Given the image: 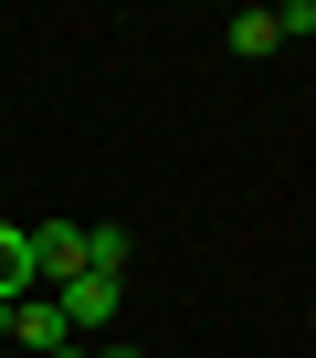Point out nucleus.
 Masks as SVG:
<instances>
[{
    "label": "nucleus",
    "instance_id": "nucleus-7",
    "mask_svg": "<svg viewBox=\"0 0 316 358\" xmlns=\"http://www.w3.org/2000/svg\"><path fill=\"white\" fill-rule=\"evenodd\" d=\"M95 358H148V348H95Z\"/></svg>",
    "mask_w": 316,
    "mask_h": 358
},
{
    "label": "nucleus",
    "instance_id": "nucleus-6",
    "mask_svg": "<svg viewBox=\"0 0 316 358\" xmlns=\"http://www.w3.org/2000/svg\"><path fill=\"white\" fill-rule=\"evenodd\" d=\"M85 274H127V232L116 222H85Z\"/></svg>",
    "mask_w": 316,
    "mask_h": 358
},
{
    "label": "nucleus",
    "instance_id": "nucleus-5",
    "mask_svg": "<svg viewBox=\"0 0 316 358\" xmlns=\"http://www.w3.org/2000/svg\"><path fill=\"white\" fill-rule=\"evenodd\" d=\"M222 43H232V53L253 64V53H274L285 32H274V11H232V22H222Z\"/></svg>",
    "mask_w": 316,
    "mask_h": 358
},
{
    "label": "nucleus",
    "instance_id": "nucleus-9",
    "mask_svg": "<svg viewBox=\"0 0 316 358\" xmlns=\"http://www.w3.org/2000/svg\"><path fill=\"white\" fill-rule=\"evenodd\" d=\"M0 358H11V348H0Z\"/></svg>",
    "mask_w": 316,
    "mask_h": 358
},
{
    "label": "nucleus",
    "instance_id": "nucleus-3",
    "mask_svg": "<svg viewBox=\"0 0 316 358\" xmlns=\"http://www.w3.org/2000/svg\"><path fill=\"white\" fill-rule=\"evenodd\" d=\"M53 348H74L64 316H53V295H22L11 306V358H53Z\"/></svg>",
    "mask_w": 316,
    "mask_h": 358
},
{
    "label": "nucleus",
    "instance_id": "nucleus-1",
    "mask_svg": "<svg viewBox=\"0 0 316 358\" xmlns=\"http://www.w3.org/2000/svg\"><path fill=\"white\" fill-rule=\"evenodd\" d=\"M116 295H127L116 274H74V285H53V316H64V337L85 348V337H95V327L116 316Z\"/></svg>",
    "mask_w": 316,
    "mask_h": 358
},
{
    "label": "nucleus",
    "instance_id": "nucleus-4",
    "mask_svg": "<svg viewBox=\"0 0 316 358\" xmlns=\"http://www.w3.org/2000/svg\"><path fill=\"white\" fill-rule=\"evenodd\" d=\"M32 285H43V274H32V232H22V222H0V306H22Z\"/></svg>",
    "mask_w": 316,
    "mask_h": 358
},
{
    "label": "nucleus",
    "instance_id": "nucleus-8",
    "mask_svg": "<svg viewBox=\"0 0 316 358\" xmlns=\"http://www.w3.org/2000/svg\"><path fill=\"white\" fill-rule=\"evenodd\" d=\"M53 358H95V348H53Z\"/></svg>",
    "mask_w": 316,
    "mask_h": 358
},
{
    "label": "nucleus",
    "instance_id": "nucleus-2",
    "mask_svg": "<svg viewBox=\"0 0 316 358\" xmlns=\"http://www.w3.org/2000/svg\"><path fill=\"white\" fill-rule=\"evenodd\" d=\"M32 274H43V285H74V274H85V222H43V232H32Z\"/></svg>",
    "mask_w": 316,
    "mask_h": 358
}]
</instances>
